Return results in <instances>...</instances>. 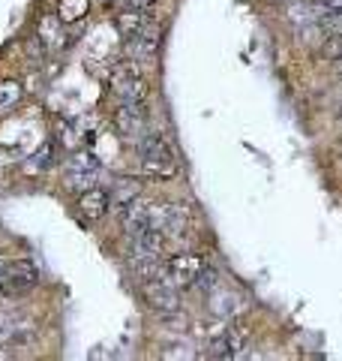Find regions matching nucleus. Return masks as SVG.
<instances>
[{"instance_id":"obj_5","label":"nucleus","mask_w":342,"mask_h":361,"mask_svg":"<svg viewBox=\"0 0 342 361\" xmlns=\"http://www.w3.org/2000/svg\"><path fill=\"white\" fill-rule=\"evenodd\" d=\"M114 127L123 139L129 142H141L151 133V111L144 103H120L118 115H114Z\"/></svg>"},{"instance_id":"obj_10","label":"nucleus","mask_w":342,"mask_h":361,"mask_svg":"<svg viewBox=\"0 0 342 361\" xmlns=\"http://www.w3.org/2000/svg\"><path fill=\"white\" fill-rule=\"evenodd\" d=\"M159 49V25L151 21L147 27H141L135 37H129V58L139 63V61H153V54Z\"/></svg>"},{"instance_id":"obj_7","label":"nucleus","mask_w":342,"mask_h":361,"mask_svg":"<svg viewBox=\"0 0 342 361\" xmlns=\"http://www.w3.org/2000/svg\"><path fill=\"white\" fill-rule=\"evenodd\" d=\"M99 175H102V166L94 154H75L70 166H66V187L84 193L90 187H99Z\"/></svg>"},{"instance_id":"obj_22","label":"nucleus","mask_w":342,"mask_h":361,"mask_svg":"<svg viewBox=\"0 0 342 361\" xmlns=\"http://www.w3.org/2000/svg\"><path fill=\"white\" fill-rule=\"evenodd\" d=\"M339 121H342V111H339Z\"/></svg>"},{"instance_id":"obj_21","label":"nucleus","mask_w":342,"mask_h":361,"mask_svg":"<svg viewBox=\"0 0 342 361\" xmlns=\"http://www.w3.org/2000/svg\"><path fill=\"white\" fill-rule=\"evenodd\" d=\"M153 4H156V0H127L129 9H151Z\"/></svg>"},{"instance_id":"obj_23","label":"nucleus","mask_w":342,"mask_h":361,"mask_svg":"<svg viewBox=\"0 0 342 361\" xmlns=\"http://www.w3.org/2000/svg\"><path fill=\"white\" fill-rule=\"evenodd\" d=\"M106 4H111V0H106Z\"/></svg>"},{"instance_id":"obj_9","label":"nucleus","mask_w":342,"mask_h":361,"mask_svg":"<svg viewBox=\"0 0 342 361\" xmlns=\"http://www.w3.org/2000/svg\"><path fill=\"white\" fill-rule=\"evenodd\" d=\"M144 298L153 310L159 313H177L180 310V295H177V286H171L168 280L156 277V280H147L144 283Z\"/></svg>"},{"instance_id":"obj_13","label":"nucleus","mask_w":342,"mask_h":361,"mask_svg":"<svg viewBox=\"0 0 342 361\" xmlns=\"http://www.w3.org/2000/svg\"><path fill=\"white\" fill-rule=\"evenodd\" d=\"M37 37L45 49H54L57 42H61V16L57 13H49L39 18V27H37Z\"/></svg>"},{"instance_id":"obj_8","label":"nucleus","mask_w":342,"mask_h":361,"mask_svg":"<svg viewBox=\"0 0 342 361\" xmlns=\"http://www.w3.org/2000/svg\"><path fill=\"white\" fill-rule=\"evenodd\" d=\"M165 235L159 229H144L139 235H129V265L139 262H163Z\"/></svg>"},{"instance_id":"obj_3","label":"nucleus","mask_w":342,"mask_h":361,"mask_svg":"<svg viewBox=\"0 0 342 361\" xmlns=\"http://www.w3.org/2000/svg\"><path fill=\"white\" fill-rule=\"evenodd\" d=\"M39 283V268L30 259H9L0 262V292L6 298H21Z\"/></svg>"},{"instance_id":"obj_15","label":"nucleus","mask_w":342,"mask_h":361,"mask_svg":"<svg viewBox=\"0 0 342 361\" xmlns=\"http://www.w3.org/2000/svg\"><path fill=\"white\" fill-rule=\"evenodd\" d=\"M87 9H90L87 0H61L57 4V16H61V21H78L87 16Z\"/></svg>"},{"instance_id":"obj_16","label":"nucleus","mask_w":342,"mask_h":361,"mask_svg":"<svg viewBox=\"0 0 342 361\" xmlns=\"http://www.w3.org/2000/svg\"><path fill=\"white\" fill-rule=\"evenodd\" d=\"M21 85L18 82H0V111H9L21 103Z\"/></svg>"},{"instance_id":"obj_19","label":"nucleus","mask_w":342,"mask_h":361,"mask_svg":"<svg viewBox=\"0 0 342 361\" xmlns=\"http://www.w3.org/2000/svg\"><path fill=\"white\" fill-rule=\"evenodd\" d=\"M322 51H324V58L339 61L342 58V33H339V37H327L324 45H322Z\"/></svg>"},{"instance_id":"obj_18","label":"nucleus","mask_w":342,"mask_h":361,"mask_svg":"<svg viewBox=\"0 0 342 361\" xmlns=\"http://www.w3.org/2000/svg\"><path fill=\"white\" fill-rule=\"evenodd\" d=\"M135 196H139V187L129 184V180H120L118 190H114V196H111V205L123 208V205H129V202H132Z\"/></svg>"},{"instance_id":"obj_6","label":"nucleus","mask_w":342,"mask_h":361,"mask_svg":"<svg viewBox=\"0 0 342 361\" xmlns=\"http://www.w3.org/2000/svg\"><path fill=\"white\" fill-rule=\"evenodd\" d=\"M246 343H249V331L243 329V325H228L222 334H216L208 343V358H216V361L241 358Z\"/></svg>"},{"instance_id":"obj_1","label":"nucleus","mask_w":342,"mask_h":361,"mask_svg":"<svg viewBox=\"0 0 342 361\" xmlns=\"http://www.w3.org/2000/svg\"><path fill=\"white\" fill-rule=\"evenodd\" d=\"M139 157H141V172L151 178H171L177 175V157L175 148L165 142V135L147 133L139 142Z\"/></svg>"},{"instance_id":"obj_11","label":"nucleus","mask_w":342,"mask_h":361,"mask_svg":"<svg viewBox=\"0 0 342 361\" xmlns=\"http://www.w3.org/2000/svg\"><path fill=\"white\" fill-rule=\"evenodd\" d=\"M108 208H111V196L99 187H90L78 196V211H82V217H87V220H102L108 214Z\"/></svg>"},{"instance_id":"obj_12","label":"nucleus","mask_w":342,"mask_h":361,"mask_svg":"<svg viewBox=\"0 0 342 361\" xmlns=\"http://www.w3.org/2000/svg\"><path fill=\"white\" fill-rule=\"evenodd\" d=\"M186 226H189V208H184V205H165L163 235H184Z\"/></svg>"},{"instance_id":"obj_2","label":"nucleus","mask_w":342,"mask_h":361,"mask_svg":"<svg viewBox=\"0 0 342 361\" xmlns=\"http://www.w3.org/2000/svg\"><path fill=\"white\" fill-rule=\"evenodd\" d=\"M108 78H111V94L118 97L120 103H144L147 99V82L132 58L114 63Z\"/></svg>"},{"instance_id":"obj_4","label":"nucleus","mask_w":342,"mask_h":361,"mask_svg":"<svg viewBox=\"0 0 342 361\" xmlns=\"http://www.w3.org/2000/svg\"><path fill=\"white\" fill-rule=\"evenodd\" d=\"M208 268L204 259L196 253H177L163 262V280H168L171 286H196V280L201 277V271Z\"/></svg>"},{"instance_id":"obj_14","label":"nucleus","mask_w":342,"mask_h":361,"mask_svg":"<svg viewBox=\"0 0 342 361\" xmlns=\"http://www.w3.org/2000/svg\"><path fill=\"white\" fill-rule=\"evenodd\" d=\"M151 16H147L144 13V9H127V13H123L120 18H118V27H120V33H123V37H135V33H139L141 27H147V25H151Z\"/></svg>"},{"instance_id":"obj_17","label":"nucleus","mask_w":342,"mask_h":361,"mask_svg":"<svg viewBox=\"0 0 342 361\" xmlns=\"http://www.w3.org/2000/svg\"><path fill=\"white\" fill-rule=\"evenodd\" d=\"M237 310H243V298L241 295H220L213 301V313L225 316V319H228V316H234Z\"/></svg>"},{"instance_id":"obj_20","label":"nucleus","mask_w":342,"mask_h":361,"mask_svg":"<svg viewBox=\"0 0 342 361\" xmlns=\"http://www.w3.org/2000/svg\"><path fill=\"white\" fill-rule=\"evenodd\" d=\"M51 151H54V145H42L39 154H37V163H33V166H37V169L49 166V163H51Z\"/></svg>"}]
</instances>
